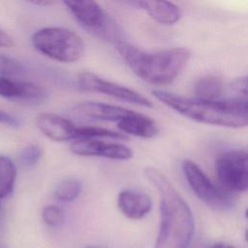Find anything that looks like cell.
<instances>
[{
	"instance_id": "5bb4252c",
	"label": "cell",
	"mask_w": 248,
	"mask_h": 248,
	"mask_svg": "<svg viewBox=\"0 0 248 248\" xmlns=\"http://www.w3.org/2000/svg\"><path fill=\"white\" fill-rule=\"evenodd\" d=\"M117 128L124 135L150 139L157 135L158 126L154 119L136 110L131 112L117 123Z\"/></svg>"
},
{
	"instance_id": "44dd1931",
	"label": "cell",
	"mask_w": 248,
	"mask_h": 248,
	"mask_svg": "<svg viewBox=\"0 0 248 248\" xmlns=\"http://www.w3.org/2000/svg\"><path fill=\"white\" fill-rule=\"evenodd\" d=\"M42 157V149L39 145L30 143L26 145L19 153L18 159L25 167H32L36 165Z\"/></svg>"
},
{
	"instance_id": "8fae6325",
	"label": "cell",
	"mask_w": 248,
	"mask_h": 248,
	"mask_svg": "<svg viewBox=\"0 0 248 248\" xmlns=\"http://www.w3.org/2000/svg\"><path fill=\"white\" fill-rule=\"evenodd\" d=\"M46 92L38 84L28 81H17L0 77V97L25 103H39L46 98Z\"/></svg>"
},
{
	"instance_id": "f546056e",
	"label": "cell",
	"mask_w": 248,
	"mask_h": 248,
	"mask_svg": "<svg viewBox=\"0 0 248 248\" xmlns=\"http://www.w3.org/2000/svg\"><path fill=\"white\" fill-rule=\"evenodd\" d=\"M2 213H3V208H2V204H1V202H0V220H1V218H2Z\"/></svg>"
},
{
	"instance_id": "3957f363",
	"label": "cell",
	"mask_w": 248,
	"mask_h": 248,
	"mask_svg": "<svg viewBox=\"0 0 248 248\" xmlns=\"http://www.w3.org/2000/svg\"><path fill=\"white\" fill-rule=\"evenodd\" d=\"M114 46L129 68L140 78L153 85L171 83L191 57L190 50L185 47L149 52L122 40L116 41Z\"/></svg>"
},
{
	"instance_id": "ba28073f",
	"label": "cell",
	"mask_w": 248,
	"mask_h": 248,
	"mask_svg": "<svg viewBox=\"0 0 248 248\" xmlns=\"http://www.w3.org/2000/svg\"><path fill=\"white\" fill-rule=\"evenodd\" d=\"M78 86L84 91L102 93L138 106L146 108L153 107V104L139 92L126 86L107 80L90 72H83L78 76Z\"/></svg>"
},
{
	"instance_id": "277c9868",
	"label": "cell",
	"mask_w": 248,
	"mask_h": 248,
	"mask_svg": "<svg viewBox=\"0 0 248 248\" xmlns=\"http://www.w3.org/2000/svg\"><path fill=\"white\" fill-rule=\"evenodd\" d=\"M34 47L44 55L64 63L78 60L84 49L81 38L67 28L45 27L32 36Z\"/></svg>"
},
{
	"instance_id": "4fadbf2b",
	"label": "cell",
	"mask_w": 248,
	"mask_h": 248,
	"mask_svg": "<svg viewBox=\"0 0 248 248\" xmlns=\"http://www.w3.org/2000/svg\"><path fill=\"white\" fill-rule=\"evenodd\" d=\"M132 109L99 102H83L73 108V111L87 118L119 122Z\"/></svg>"
},
{
	"instance_id": "ac0fdd59",
	"label": "cell",
	"mask_w": 248,
	"mask_h": 248,
	"mask_svg": "<svg viewBox=\"0 0 248 248\" xmlns=\"http://www.w3.org/2000/svg\"><path fill=\"white\" fill-rule=\"evenodd\" d=\"M81 192V183L75 178H66L59 182L55 189V197L61 202H72Z\"/></svg>"
},
{
	"instance_id": "30bf717a",
	"label": "cell",
	"mask_w": 248,
	"mask_h": 248,
	"mask_svg": "<svg viewBox=\"0 0 248 248\" xmlns=\"http://www.w3.org/2000/svg\"><path fill=\"white\" fill-rule=\"evenodd\" d=\"M38 129L54 141H69L77 140L78 127L70 119L57 114L43 112L36 117Z\"/></svg>"
},
{
	"instance_id": "5b68a950",
	"label": "cell",
	"mask_w": 248,
	"mask_h": 248,
	"mask_svg": "<svg viewBox=\"0 0 248 248\" xmlns=\"http://www.w3.org/2000/svg\"><path fill=\"white\" fill-rule=\"evenodd\" d=\"M182 170L192 191L208 206L220 211L233 207L234 201L231 194L215 185L195 162L184 160Z\"/></svg>"
},
{
	"instance_id": "d4e9b609",
	"label": "cell",
	"mask_w": 248,
	"mask_h": 248,
	"mask_svg": "<svg viewBox=\"0 0 248 248\" xmlns=\"http://www.w3.org/2000/svg\"><path fill=\"white\" fill-rule=\"evenodd\" d=\"M13 38L3 29L0 28V46L2 47H11L14 46Z\"/></svg>"
},
{
	"instance_id": "4316f807",
	"label": "cell",
	"mask_w": 248,
	"mask_h": 248,
	"mask_svg": "<svg viewBox=\"0 0 248 248\" xmlns=\"http://www.w3.org/2000/svg\"><path fill=\"white\" fill-rule=\"evenodd\" d=\"M31 3L34 4V5H37V6H48V5H51L53 2L52 1L44 0V1H32Z\"/></svg>"
},
{
	"instance_id": "83f0119b",
	"label": "cell",
	"mask_w": 248,
	"mask_h": 248,
	"mask_svg": "<svg viewBox=\"0 0 248 248\" xmlns=\"http://www.w3.org/2000/svg\"><path fill=\"white\" fill-rule=\"evenodd\" d=\"M187 248H209L208 246H205V245H203V244H202V243H197L195 246H188Z\"/></svg>"
},
{
	"instance_id": "d6986e66",
	"label": "cell",
	"mask_w": 248,
	"mask_h": 248,
	"mask_svg": "<svg viewBox=\"0 0 248 248\" xmlns=\"http://www.w3.org/2000/svg\"><path fill=\"white\" fill-rule=\"evenodd\" d=\"M98 138L125 140L127 139V136L122 134L121 132H115L103 127H95V126L78 127L77 140L78 139H98Z\"/></svg>"
},
{
	"instance_id": "e0dca14e",
	"label": "cell",
	"mask_w": 248,
	"mask_h": 248,
	"mask_svg": "<svg viewBox=\"0 0 248 248\" xmlns=\"http://www.w3.org/2000/svg\"><path fill=\"white\" fill-rule=\"evenodd\" d=\"M16 168L7 156L0 155V201L8 197L14 189Z\"/></svg>"
},
{
	"instance_id": "9a60e30c",
	"label": "cell",
	"mask_w": 248,
	"mask_h": 248,
	"mask_svg": "<svg viewBox=\"0 0 248 248\" xmlns=\"http://www.w3.org/2000/svg\"><path fill=\"white\" fill-rule=\"evenodd\" d=\"M137 5L154 20L166 25L176 23L182 16L180 8L169 1H138Z\"/></svg>"
},
{
	"instance_id": "8992f818",
	"label": "cell",
	"mask_w": 248,
	"mask_h": 248,
	"mask_svg": "<svg viewBox=\"0 0 248 248\" xmlns=\"http://www.w3.org/2000/svg\"><path fill=\"white\" fill-rule=\"evenodd\" d=\"M247 151L244 148L230 149L220 153L215 160V172L221 188L228 193L247 190Z\"/></svg>"
},
{
	"instance_id": "6da1fadb",
	"label": "cell",
	"mask_w": 248,
	"mask_h": 248,
	"mask_svg": "<svg viewBox=\"0 0 248 248\" xmlns=\"http://www.w3.org/2000/svg\"><path fill=\"white\" fill-rule=\"evenodd\" d=\"M144 173L160 196V228L154 248H187L195 229L191 208L158 169L148 167Z\"/></svg>"
},
{
	"instance_id": "cb8c5ba5",
	"label": "cell",
	"mask_w": 248,
	"mask_h": 248,
	"mask_svg": "<svg viewBox=\"0 0 248 248\" xmlns=\"http://www.w3.org/2000/svg\"><path fill=\"white\" fill-rule=\"evenodd\" d=\"M0 123L11 126V127H16L19 125V121L15 116L1 109H0Z\"/></svg>"
},
{
	"instance_id": "484cf974",
	"label": "cell",
	"mask_w": 248,
	"mask_h": 248,
	"mask_svg": "<svg viewBox=\"0 0 248 248\" xmlns=\"http://www.w3.org/2000/svg\"><path fill=\"white\" fill-rule=\"evenodd\" d=\"M209 248H236L231 244H227V243H222V242H218V243H214L211 246H209Z\"/></svg>"
},
{
	"instance_id": "ffe728a7",
	"label": "cell",
	"mask_w": 248,
	"mask_h": 248,
	"mask_svg": "<svg viewBox=\"0 0 248 248\" xmlns=\"http://www.w3.org/2000/svg\"><path fill=\"white\" fill-rule=\"evenodd\" d=\"M25 72V68L20 61L0 53V77L10 78L13 76H19Z\"/></svg>"
},
{
	"instance_id": "7402d4cb",
	"label": "cell",
	"mask_w": 248,
	"mask_h": 248,
	"mask_svg": "<svg viewBox=\"0 0 248 248\" xmlns=\"http://www.w3.org/2000/svg\"><path fill=\"white\" fill-rule=\"evenodd\" d=\"M42 218L46 225L50 227H56L60 225L62 222L63 211L61 210L60 207L54 204H49L43 208Z\"/></svg>"
},
{
	"instance_id": "52a82bcc",
	"label": "cell",
	"mask_w": 248,
	"mask_h": 248,
	"mask_svg": "<svg viewBox=\"0 0 248 248\" xmlns=\"http://www.w3.org/2000/svg\"><path fill=\"white\" fill-rule=\"evenodd\" d=\"M64 4L76 19L88 31L115 43L119 41L117 28L103 8L91 0H67Z\"/></svg>"
},
{
	"instance_id": "7c38bea8",
	"label": "cell",
	"mask_w": 248,
	"mask_h": 248,
	"mask_svg": "<svg viewBox=\"0 0 248 248\" xmlns=\"http://www.w3.org/2000/svg\"><path fill=\"white\" fill-rule=\"evenodd\" d=\"M117 205L121 213L127 218L140 220L150 212L152 202L150 197L143 192L125 189L118 194Z\"/></svg>"
},
{
	"instance_id": "603a6c76",
	"label": "cell",
	"mask_w": 248,
	"mask_h": 248,
	"mask_svg": "<svg viewBox=\"0 0 248 248\" xmlns=\"http://www.w3.org/2000/svg\"><path fill=\"white\" fill-rule=\"evenodd\" d=\"M231 99L247 100V78L245 76L238 78L232 82L231 85Z\"/></svg>"
},
{
	"instance_id": "2e32d148",
	"label": "cell",
	"mask_w": 248,
	"mask_h": 248,
	"mask_svg": "<svg viewBox=\"0 0 248 248\" xmlns=\"http://www.w3.org/2000/svg\"><path fill=\"white\" fill-rule=\"evenodd\" d=\"M194 91L197 99L216 101L223 95L225 84L217 76H205L195 83Z\"/></svg>"
},
{
	"instance_id": "9c48e42d",
	"label": "cell",
	"mask_w": 248,
	"mask_h": 248,
	"mask_svg": "<svg viewBox=\"0 0 248 248\" xmlns=\"http://www.w3.org/2000/svg\"><path fill=\"white\" fill-rule=\"evenodd\" d=\"M71 151L79 156L104 157L113 160H129L133 151L126 145L97 139H78L71 144Z\"/></svg>"
},
{
	"instance_id": "f1b7e54d",
	"label": "cell",
	"mask_w": 248,
	"mask_h": 248,
	"mask_svg": "<svg viewBox=\"0 0 248 248\" xmlns=\"http://www.w3.org/2000/svg\"><path fill=\"white\" fill-rule=\"evenodd\" d=\"M84 248H106V247L100 246V245H88V246H86Z\"/></svg>"
},
{
	"instance_id": "7a4b0ae2",
	"label": "cell",
	"mask_w": 248,
	"mask_h": 248,
	"mask_svg": "<svg viewBox=\"0 0 248 248\" xmlns=\"http://www.w3.org/2000/svg\"><path fill=\"white\" fill-rule=\"evenodd\" d=\"M152 94L167 107L197 122L235 129L248 124L247 100L208 101L186 98L162 90H153Z\"/></svg>"
}]
</instances>
